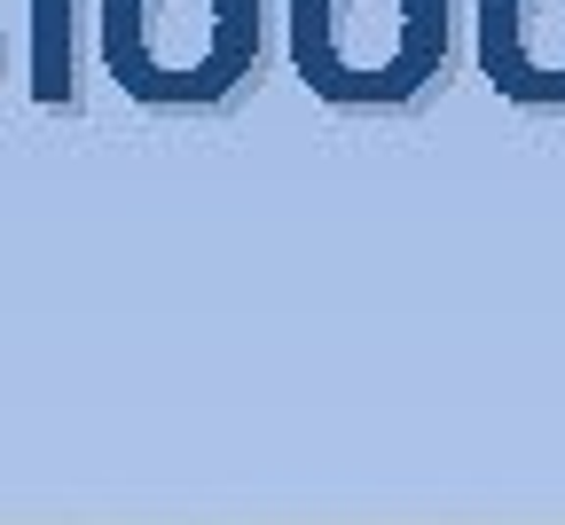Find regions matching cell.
Segmentation results:
<instances>
[{
	"label": "cell",
	"instance_id": "cell-2",
	"mask_svg": "<svg viewBox=\"0 0 565 525\" xmlns=\"http://www.w3.org/2000/svg\"><path fill=\"white\" fill-rule=\"evenodd\" d=\"M291 63L322 103H416L448 71V0H291Z\"/></svg>",
	"mask_w": 565,
	"mask_h": 525
},
{
	"label": "cell",
	"instance_id": "cell-3",
	"mask_svg": "<svg viewBox=\"0 0 565 525\" xmlns=\"http://www.w3.org/2000/svg\"><path fill=\"white\" fill-rule=\"evenodd\" d=\"M487 9V71L526 103L565 95V0H479Z\"/></svg>",
	"mask_w": 565,
	"mask_h": 525
},
{
	"label": "cell",
	"instance_id": "cell-1",
	"mask_svg": "<svg viewBox=\"0 0 565 525\" xmlns=\"http://www.w3.org/2000/svg\"><path fill=\"white\" fill-rule=\"evenodd\" d=\"M103 63L134 103H228L259 71V0H103Z\"/></svg>",
	"mask_w": 565,
	"mask_h": 525
}]
</instances>
